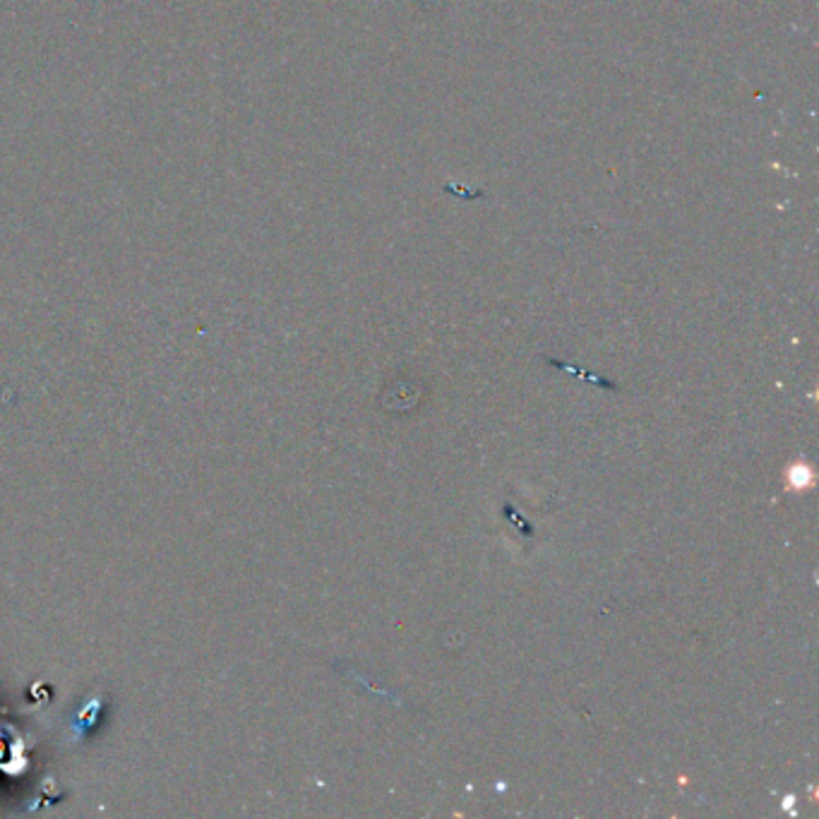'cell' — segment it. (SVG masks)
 <instances>
[{
	"instance_id": "1",
	"label": "cell",
	"mask_w": 819,
	"mask_h": 819,
	"mask_svg": "<svg viewBox=\"0 0 819 819\" xmlns=\"http://www.w3.org/2000/svg\"><path fill=\"white\" fill-rule=\"evenodd\" d=\"M788 481L796 491H805V488H810L815 483V473L808 464H796L794 469H788Z\"/></svg>"
}]
</instances>
